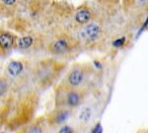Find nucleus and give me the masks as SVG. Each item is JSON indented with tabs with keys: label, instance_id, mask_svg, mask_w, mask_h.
Instances as JSON below:
<instances>
[{
	"label": "nucleus",
	"instance_id": "nucleus-1",
	"mask_svg": "<svg viewBox=\"0 0 148 133\" xmlns=\"http://www.w3.org/2000/svg\"><path fill=\"white\" fill-rule=\"evenodd\" d=\"M60 66L56 61L47 60L40 61L35 69V77L40 87H47L52 84L60 71Z\"/></svg>",
	"mask_w": 148,
	"mask_h": 133
},
{
	"label": "nucleus",
	"instance_id": "nucleus-2",
	"mask_svg": "<svg viewBox=\"0 0 148 133\" xmlns=\"http://www.w3.org/2000/svg\"><path fill=\"white\" fill-rule=\"evenodd\" d=\"M35 111V99L29 98L26 101L20 104L19 108H17V113L14 115L13 117L9 120L8 127L11 129H16L22 125L26 124L30 121L32 115Z\"/></svg>",
	"mask_w": 148,
	"mask_h": 133
},
{
	"label": "nucleus",
	"instance_id": "nucleus-3",
	"mask_svg": "<svg viewBox=\"0 0 148 133\" xmlns=\"http://www.w3.org/2000/svg\"><path fill=\"white\" fill-rule=\"evenodd\" d=\"M62 94L61 102H59L56 104L60 108H65V106L67 108H76L79 106L82 101V95H81L80 91H77L73 88L66 87V91H63Z\"/></svg>",
	"mask_w": 148,
	"mask_h": 133
},
{
	"label": "nucleus",
	"instance_id": "nucleus-4",
	"mask_svg": "<svg viewBox=\"0 0 148 133\" xmlns=\"http://www.w3.org/2000/svg\"><path fill=\"white\" fill-rule=\"evenodd\" d=\"M70 115V110L67 108H56L47 116V124L51 127H56L57 125L62 124L64 121L67 120Z\"/></svg>",
	"mask_w": 148,
	"mask_h": 133
},
{
	"label": "nucleus",
	"instance_id": "nucleus-5",
	"mask_svg": "<svg viewBox=\"0 0 148 133\" xmlns=\"http://www.w3.org/2000/svg\"><path fill=\"white\" fill-rule=\"evenodd\" d=\"M71 48V44L69 42L68 39L66 38H59L56 39V41H53L49 44V51L53 54H57V55H60V54L66 53L69 49Z\"/></svg>",
	"mask_w": 148,
	"mask_h": 133
},
{
	"label": "nucleus",
	"instance_id": "nucleus-6",
	"mask_svg": "<svg viewBox=\"0 0 148 133\" xmlns=\"http://www.w3.org/2000/svg\"><path fill=\"white\" fill-rule=\"evenodd\" d=\"M16 37L9 32H0V54L6 53L16 46Z\"/></svg>",
	"mask_w": 148,
	"mask_h": 133
},
{
	"label": "nucleus",
	"instance_id": "nucleus-7",
	"mask_svg": "<svg viewBox=\"0 0 148 133\" xmlns=\"http://www.w3.org/2000/svg\"><path fill=\"white\" fill-rule=\"evenodd\" d=\"M84 77L85 74L83 69H81V68H74L67 75V80H66L67 85H66V87L76 89V88L79 87L82 84Z\"/></svg>",
	"mask_w": 148,
	"mask_h": 133
},
{
	"label": "nucleus",
	"instance_id": "nucleus-8",
	"mask_svg": "<svg viewBox=\"0 0 148 133\" xmlns=\"http://www.w3.org/2000/svg\"><path fill=\"white\" fill-rule=\"evenodd\" d=\"M101 27L97 23H90L83 29L82 37L84 40H87L88 42H94L99 38L101 34Z\"/></svg>",
	"mask_w": 148,
	"mask_h": 133
},
{
	"label": "nucleus",
	"instance_id": "nucleus-9",
	"mask_svg": "<svg viewBox=\"0 0 148 133\" xmlns=\"http://www.w3.org/2000/svg\"><path fill=\"white\" fill-rule=\"evenodd\" d=\"M18 0H0V16H11L15 12Z\"/></svg>",
	"mask_w": 148,
	"mask_h": 133
},
{
	"label": "nucleus",
	"instance_id": "nucleus-10",
	"mask_svg": "<svg viewBox=\"0 0 148 133\" xmlns=\"http://www.w3.org/2000/svg\"><path fill=\"white\" fill-rule=\"evenodd\" d=\"M75 22L79 25H87L92 19V13L87 8H80L75 13Z\"/></svg>",
	"mask_w": 148,
	"mask_h": 133
},
{
	"label": "nucleus",
	"instance_id": "nucleus-11",
	"mask_svg": "<svg viewBox=\"0 0 148 133\" xmlns=\"http://www.w3.org/2000/svg\"><path fill=\"white\" fill-rule=\"evenodd\" d=\"M24 71V63L22 61L14 60L11 61L7 66V72L11 77H18Z\"/></svg>",
	"mask_w": 148,
	"mask_h": 133
},
{
	"label": "nucleus",
	"instance_id": "nucleus-12",
	"mask_svg": "<svg viewBox=\"0 0 148 133\" xmlns=\"http://www.w3.org/2000/svg\"><path fill=\"white\" fill-rule=\"evenodd\" d=\"M35 44V37L34 35H25V37H22L18 40L17 44H16V46L18 47L21 50H27V49L31 48Z\"/></svg>",
	"mask_w": 148,
	"mask_h": 133
},
{
	"label": "nucleus",
	"instance_id": "nucleus-13",
	"mask_svg": "<svg viewBox=\"0 0 148 133\" xmlns=\"http://www.w3.org/2000/svg\"><path fill=\"white\" fill-rule=\"evenodd\" d=\"M9 90V84L6 78L0 77V97H3L7 94Z\"/></svg>",
	"mask_w": 148,
	"mask_h": 133
},
{
	"label": "nucleus",
	"instance_id": "nucleus-14",
	"mask_svg": "<svg viewBox=\"0 0 148 133\" xmlns=\"http://www.w3.org/2000/svg\"><path fill=\"white\" fill-rule=\"evenodd\" d=\"M90 116H91V110H90L89 108H83L82 111L80 113L79 118H80V120L87 121V120H89Z\"/></svg>",
	"mask_w": 148,
	"mask_h": 133
},
{
	"label": "nucleus",
	"instance_id": "nucleus-15",
	"mask_svg": "<svg viewBox=\"0 0 148 133\" xmlns=\"http://www.w3.org/2000/svg\"><path fill=\"white\" fill-rule=\"evenodd\" d=\"M125 38L121 37V38H120V39H116V41L113 42V46L114 47H121L125 44Z\"/></svg>",
	"mask_w": 148,
	"mask_h": 133
},
{
	"label": "nucleus",
	"instance_id": "nucleus-16",
	"mask_svg": "<svg viewBox=\"0 0 148 133\" xmlns=\"http://www.w3.org/2000/svg\"><path fill=\"white\" fill-rule=\"evenodd\" d=\"M58 133H74L73 128H71L70 126H63L60 130L58 131Z\"/></svg>",
	"mask_w": 148,
	"mask_h": 133
},
{
	"label": "nucleus",
	"instance_id": "nucleus-17",
	"mask_svg": "<svg viewBox=\"0 0 148 133\" xmlns=\"http://www.w3.org/2000/svg\"><path fill=\"white\" fill-rule=\"evenodd\" d=\"M148 26V16H147V18H146V20H145V22H144V24H143V26H142V28L140 29V31H139V34L141 32H143V30L144 29H146V27Z\"/></svg>",
	"mask_w": 148,
	"mask_h": 133
},
{
	"label": "nucleus",
	"instance_id": "nucleus-18",
	"mask_svg": "<svg viewBox=\"0 0 148 133\" xmlns=\"http://www.w3.org/2000/svg\"><path fill=\"white\" fill-rule=\"evenodd\" d=\"M137 1H139V2H145L146 0H137Z\"/></svg>",
	"mask_w": 148,
	"mask_h": 133
}]
</instances>
